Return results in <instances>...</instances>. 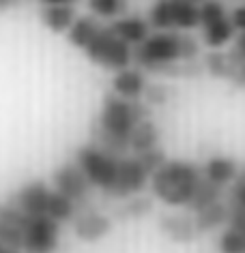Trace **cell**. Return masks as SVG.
Masks as SVG:
<instances>
[{"mask_svg": "<svg viewBox=\"0 0 245 253\" xmlns=\"http://www.w3.org/2000/svg\"><path fill=\"white\" fill-rule=\"evenodd\" d=\"M26 221V212H22L13 202L0 204V247L2 249H22V227Z\"/></svg>", "mask_w": 245, "mask_h": 253, "instance_id": "7c38bea8", "label": "cell"}, {"mask_svg": "<svg viewBox=\"0 0 245 253\" xmlns=\"http://www.w3.org/2000/svg\"><path fill=\"white\" fill-rule=\"evenodd\" d=\"M232 52H235L241 60H245V33L237 35V39H235V47H232Z\"/></svg>", "mask_w": 245, "mask_h": 253, "instance_id": "4dcf8cb0", "label": "cell"}, {"mask_svg": "<svg viewBox=\"0 0 245 253\" xmlns=\"http://www.w3.org/2000/svg\"><path fill=\"white\" fill-rule=\"evenodd\" d=\"M148 26L155 30H187L198 28V4L190 0H157L150 7Z\"/></svg>", "mask_w": 245, "mask_h": 253, "instance_id": "52a82bcc", "label": "cell"}, {"mask_svg": "<svg viewBox=\"0 0 245 253\" xmlns=\"http://www.w3.org/2000/svg\"><path fill=\"white\" fill-rule=\"evenodd\" d=\"M198 28L206 47L219 49L235 39V28L230 24L228 11L219 0H202L198 4Z\"/></svg>", "mask_w": 245, "mask_h": 253, "instance_id": "ba28073f", "label": "cell"}, {"mask_svg": "<svg viewBox=\"0 0 245 253\" xmlns=\"http://www.w3.org/2000/svg\"><path fill=\"white\" fill-rule=\"evenodd\" d=\"M0 251H2V247H0Z\"/></svg>", "mask_w": 245, "mask_h": 253, "instance_id": "e575fe53", "label": "cell"}, {"mask_svg": "<svg viewBox=\"0 0 245 253\" xmlns=\"http://www.w3.org/2000/svg\"><path fill=\"white\" fill-rule=\"evenodd\" d=\"M118 163L121 157L105 153L95 144H86L75 153V166L89 178L93 187L101 189L103 193H110L118 176Z\"/></svg>", "mask_w": 245, "mask_h": 253, "instance_id": "8992f818", "label": "cell"}, {"mask_svg": "<svg viewBox=\"0 0 245 253\" xmlns=\"http://www.w3.org/2000/svg\"><path fill=\"white\" fill-rule=\"evenodd\" d=\"M0 253H20V251H13V249H2Z\"/></svg>", "mask_w": 245, "mask_h": 253, "instance_id": "836d02e7", "label": "cell"}, {"mask_svg": "<svg viewBox=\"0 0 245 253\" xmlns=\"http://www.w3.org/2000/svg\"><path fill=\"white\" fill-rule=\"evenodd\" d=\"M129 202L121 208V217L129 219V217H142V214L150 212V200L147 198H138V195H131V198H127Z\"/></svg>", "mask_w": 245, "mask_h": 253, "instance_id": "d4e9b609", "label": "cell"}, {"mask_svg": "<svg viewBox=\"0 0 245 253\" xmlns=\"http://www.w3.org/2000/svg\"><path fill=\"white\" fill-rule=\"evenodd\" d=\"M17 0H0V9H7V7H11V4H15Z\"/></svg>", "mask_w": 245, "mask_h": 253, "instance_id": "d6a6232c", "label": "cell"}, {"mask_svg": "<svg viewBox=\"0 0 245 253\" xmlns=\"http://www.w3.org/2000/svg\"><path fill=\"white\" fill-rule=\"evenodd\" d=\"M101 26L103 24H101L99 17H95V15H80V17H75L71 28L67 30V39H69V43H71L73 47L84 49Z\"/></svg>", "mask_w": 245, "mask_h": 253, "instance_id": "ffe728a7", "label": "cell"}, {"mask_svg": "<svg viewBox=\"0 0 245 253\" xmlns=\"http://www.w3.org/2000/svg\"><path fill=\"white\" fill-rule=\"evenodd\" d=\"M60 243V223L49 217L26 214L22 227V249L26 253H54Z\"/></svg>", "mask_w": 245, "mask_h": 253, "instance_id": "9c48e42d", "label": "cell"}, {"mask_svg": "<svg viewBox=\"0 0 245 253\" xmlns=\"http://www.w3.org/2000/svg\"><path fill=\"white\" fill-rule=\"evenodd\" d=\"M148 172L144 169V166L140 163L138 157H121V163H118V176L116 182L112 187V191L108 195L118 200H127L131 195H138L144 187L148 185Z\"/></svg>", "mask_w": 245, "mask_h": 253, "instance_id": "8fae6325", "label": "cell"}, {"mask_svg": "<svg viewBox=\"0 0 245 253\" xmlns=\"http://www.w3.org/2000/svg\"><path fill=\"white\" fill-rule=\"evenodd\" d=\"M228 219H230V206H226L224 202H215V204L198 211L196 217H194V223H196L198 232L202 234V232H213L217 227L226 225Z\"/></svg>", "mask_w": 245, "mask_h": 253, "instance_id": "44dd1931", "label": "cell"}, {"mask_svg": "<svg viewBox=\"0 0 245 253\" xmlns=\"http://www.w3.org/2000/svg\"><path fill=\"white\" fill-rule=\"evenodd\" d=\"M237 174H239V166L230 159V157L215 155V157H211V159L204 163V168H202V176H204V178L211 180V182H215V185H219V187L232 182L237 178Z\"/></svg>", "mask_w": 245, "mask_h": 253, "instance_id": "d6986e66", "label": "cell"}, {"mask_svg": "<svg viewBox=\"0 0 245 253\" xmlns=\"http://www.w3.org/2000/svg\"><path fill=\"white\" fill-rule=\"evenodd\" d=\"M110 30L118 37V39L125 41L131 47L140 45V43L150 35L148 22L144 20V17H138V15H121V17H116V20H112Z\"/></svg>", "mask_w": 245, "mask_h": 253, "instance_id": "9a60e30c", "label": "cell"}, {"mask_svg": "<svg viewBox=\"0 0 245 253\" xmlns=\"http://www.w3.org/2000/svg\"><path fill=\"white\" fill-rule=\"evenodd\" d=\"M222 253H245V234L235 225H228L219 236Z\"/></svg>", "mask_w": 245, "mask_h": 253, "instance_id": "cb8c5ba5", "label": "cell"}, {"mask_svg": "<svg viewBox=\"0 0 245 253\" xmlns=\"http://www.w3.org/2000/svg\"><path fill=\"white\" fill-rule=\"evenodd\" d=\"M232 200H235V206L239 211H245V172H239L235 178V187H232Z\"/></svg>", "mask_w": 245, "mask_h": 253, "instance_id": "83f0119b", "label": "cell"}, {"mask_svg": "<svg viewBox=\"0 0 245 253\" xmlns=\"http://www.w3.org/2000/svg\"><path fill=\"white\" fill-rule=\"evenodd\" d=\"M82 52L86 54L93 65L105 69V71H121V69L134 65V47L121 41L112 33L110 26H101L97 30V35L91 39Z\"/></svg>", "mask_w": 245, "mask_h": 253, "instance_id": "5b68a950", "label": "cell"}, {"mask_svg": "<svg viewBox=\"0 0 245 253\" xmlns=\"http://www.w3.org/2000/svg\"><path fill=\"white\" fill-rule=\"evenodd\" d=\"M147 84L148 82H147V75H144L142 69L129 65L114 73V78H112V92L123 99L138 101V99H142Z\"/></svg>", "mask_w": 245, "mask_h": 253, "instance_id": "5bb4252c", "label": "cell"}, {"mask_svg": "<svg viewBox=\"0 0 245 253\" xmlns=\"http://www.w3.org/2000/svg\"><path fill=\"white\" fill-rule=\"evenodd\" d=\"M202 172L190 161H163L150 174V191L168 206H187Z\"/></svg>", "mask_w": 245, "mask_h": 253, "instance_id": "3957f363", "label": "cell"}, {"mask_svg": "<svg viewBox=\"0 0 245 253\" xmlns=\"http://www.w3.org/2000/svg\"><path fill=\"white\" fill-rule=\"evenodd\" d=\"M136 157L140 159V163L144 166V169L148 172V176L153 174L163 161H166V155H163L159 148H150V150H147V153H138Z\"/></svg>", "mask_w": 245, "mask_h": 253, "instance_id": "4316f807", "label": "cell"}, {"mask_svg": "<svg viewBox=\"0 0 245 253\" xmlns=\"http://www.w3.org/2000/svg\"><path fill=\"white\" fill-rule=\"evenodd\" d=\"M142 97L147 105H163L168 101V97H170V92H168V88L163 84H147Z\"/></svg>", "mask_w": 245, "mask_h": 253, "instance_id": "484cf974", "label": "cell"}, {"mask_svg": "<svg viewBox=\"0 0 245 253\" xmlns=\"http://www.w3.org/2000/svg\"><path fill=\"white\" fill-rule=\"evenodd\" d=\"M13 204L30 217H49L58 223L71 221L78 212V206L69 198L49 187L46 180H30L15 193Z\"/></svg>", "mask_w": 245, "mask_h": 253, "instance_id": "277c9868", "label": "cell"}, {"mask_svg": "<svg viewBox=\"0 0 245 253\" xmlns=\"http://www.w3.org/2000/svg\"><path fill=\"white\" fill-rule=\"evenodd\" d=\"M159 144V129L150 118L140 120L129 133V153H147L150 148H157Z\"/></svg>", "mask_w": 245, "mask_h": 253, "instance_id": "ac0fdd59", "label": "cell"}, {"mask_svg": "<svg viewBox=\"0 0 245 253\" xmlns=\"http://www.w3.org/2000/svg\"><path fill=\"white\" fill-rule=\"evenodd\" d=\"M200 54V43L187 33L157 30L134 47V62L142 71L170 73L177 65H187Z\"/></svg>", "mask_w": 245, "mask_h": 253, "instance_id": "7a4b0ae2", "label": "cell"}, {"mask_svg": "<svg viewBox=\"0 0 245 253\" xmlns=\"http://www.w3.org/2000/svg\"><path fill=\"white\" fill-rule=\"evenodd\" d=\"M228 225H235V227H239V230L245 234V211H239V208H230Z\"/></svg>", "mask_w": 245, "mask_h": 253, "instance_id": "f546056e", "label": "cell"}, {"mask_svg": "<svg viewBox=\"0 0 245 253\" xmlns=\"http://www.w3.org/2000/svg\"><path fill=\"white\" fill-rule=\"evenodd\" d=\"M144 118H150V110L142 99L129 101L118 94H105L101 114L93 129L95 146L114 157H127L129 153V133Z\"/></svg>", "mask_w": 245, "mask_h": 253, "instance_id": "6da1fadb", "label": "cell"}, {"mask_svg": "<svg viewBox=\"0 0 245 253\" xmlns=\"http://www.w3.org/2000/svg\"><path fill=\"white\" fill-rule=\"evenodd\" d=\"M230 17V24H232V28H235V33H245V4H237L235 9L228 13Z\"/></svg>", "mask_w": 245, "mask_h": 253, "instance_id": "f1b7e54d", "label": "cell"}, {"mask_svg": "<svg viewBox=\"0 0 245 253\" xmlns=\"http://www.w3.org/2000/svg\"><path fill=\"white\" fill-rule=\"evenodd\" d=\"M43 7H48V4H75L78 0H39Z\"/></svg>", "mask_w": 245, "mask_h": 253, "instance_id": "1f68e13d", "label": "cell"}, {"mask_svg": "<svg viewBox=\"0 0 245 253\" xmlns=\"http://www.w3.org/2000/svg\"><path fill=\"white\" fill-rule=\"evenodd\" d=\"M219 195H222V187L215 185V182H211V180H206L202 176L198 182V187H196V191L192 195L190 204H187V208L194 212H198V211H202V208L219 202Z\"/></svg>", "mask_w": 245, "mask_h": 253, "instance_id": "7402d4cb", "label": "cell"}, {"mask_svg": "<svg viewBox=\"0 0 245 253\" xmlns=\"http://www.w3.org/2000/svg\"><path fill=\"white\" fill-rule=\"evenodd\" d=\"M52 187L65 198L71 200L78 208L91 200V191H93V185L84 176V172L75 166V161L65 163V166L56 169L52 174Z\"/></svg>", "mask_w": 245, "mask_h": 253, "instance_id": "30bf717a", "label": "cell"}, {"mask_svg": "<svg viewBox=\"0 0 245 253\" xmlns=\"http://www.w3.org/2000/svg\"><path fill=\"white\" fill-rule=\"evenodd\" d=\"M89 9L99 20H116L127 11V0H89Z\"/></svg>", "mask_w": 245, "mask_h": 253, "instance_id": "603a6c76", "label": "cell"}, {"mask_svg": "<svg viewBox=\"0 0 245 253\" xmlns=\"http://www.w3.org/2000/svg\"><path fill=\"white\" fill-rule=\"evenodd\" d=\"M75 7L73 4H48L41 9V22L48 30H52L56 35H62L71 28V24L75 22Z\"/></svg>", "mask_w": 245, "mask_h": 253, "instance_id": "2e32d148", "label": "cell"}, {"mask_svg": "<svg viewBox=\"0 0 245 253\" xmlns=\"http://www.w3.org/2000/svg\"><path fill=\"white\" fill-rule=\"evenodd\" d=\"M71 221H73L75 236L84 240V243L101 240L112 232V219L97 211H82L80 214L75 212V217Z\"/></svg>", "mask_w": 245, "mask_h": 253, "instance_id": "4fadbf2b", "label": "cell"}, {"mask_svg": "<svg viewBox=\"0 0 245 253\" xmlns=\"http://www.w3.org/2000/svg\"><path fill=\"white\" fill-rule=\"evenodd\" d=\"M159 227L168 238L177 240V243H192L200 234L196 223H194V219L179 217V214H166V217H161Z\"/></svg>", "mask_w": 245, "mask_h": 253, "instance_id": "e0dca14e", "label": "cell"}]
</instances>
